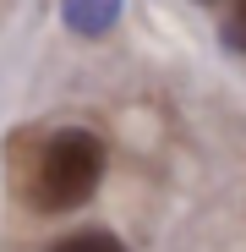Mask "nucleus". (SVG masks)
<instances>
[{
	"label": "nucleus",
	"mask_w": 246,
	"mask_h": 252,
	"mask_svg": "<svg viewBox=\"0 0 246 252\" xmlns=\"http://www.w3.org/2000/svg\"><path fill=\"white\" fill-rule=\"evenodd\" d=\"M224 44L235 55H246V0H235V11L224 17Z\"/></svg>",
	"instance_id": "obj_4"
},
{
	"label": "nucleus",
	"mask_w": 246,
	"mask_h": 252,
	"mask_svg": "<svg viewBox=\"0 0 246 252\" xmlns=\"http://www.w3.org/2000/svg\"><path fill=\"white\" fill-rule=\"evenodd\" d=\"M60 11H66V22L77 33H104L115 22V11H120V0H66Z\"/></svg>",
	"instance_id": "obj_2"
},
{
	"label": "nucleus",
	"mask_w": 246,
	"mask_h": 252,
	"mask_svg": "<svg viewBox=\"0 0 246 252\" xmlns=\"http://www.w3.org/2000/svg\"><path fill=\"white\" fill-rule=\"evenodd\" d=\"M50 252H126L115 236H104V230H88V236H71V241H60V247H50Z\"/></svg>",
	"instance_id": "obj_3"
},
{
	"label": "nucleus",
	"mask_w": 246,
	"mask_h": 252,
	"mask_svg": "<svg viewBox=\"0 0 246 252\" xmlns=\"http://www.w3.org/2000/svg\"><path fill=\"white\" fill-rule=\"evenodd\" d=\"M99 176H104V143L93 132H82V126L55 132L44 143V154H38L33 203L50 208V214H66V208H77L82 197H93Z\"/></svg>",
	"instance_id": "obj_1"
}]
</instances>
